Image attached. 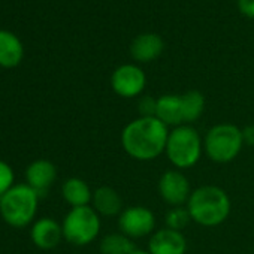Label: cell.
I'll return each instance as SVG.
<instances>
[{
	"instance_id": "cell-4",
	"label": "cell",
	"mask_w": 254,
	"mask_h": 254,
	"mask_svg": "<svg viewBox=\"0 0 254 254\" xmlns=\"http://www.w3.org/2000/svg\"><path fill=\"white\" fill-rule=\"evenodd\" d=\"M41 196L29 184H15L0 196V215L11 227H26L36 217Z\"/></svg>"
},
{
	"instance_id": "cell-13",
	"label": "cell",
	"mask_w": 254,
	"mask_h": 254,
	"mask_svg": "<svg viewBox=\"0 0 254 254\" xmlns=\"http://www.w3.org/2000/svg\"><path fill=\"white\" fill-rule=\"evenodd\" d=\"M91 206L100 217H118L124 209L121 196L109 186H100L93 190Z\"/></svg>"
},
{
	"instance_id": "cell-8",
	"label": "cell",
	"mask_w": 254,
	"mask_h": 254,
	"mask_svg": "<svg viewBox=\"0 0 254 254\" xmlns=\"http://www.w3.org/2000/svg\"><path fill=\"white\" fill-rule=\"evenodd\" d=\"M147 85L145 72L135 64H121L111 75V87L114 93L123 99L138 97Z\"/></svg>"
},
{
	"instance_id": "cell-25",
	"label": "cell",
	"mask_w": 254,
	"mask_h": 254,
	"mask_svg": "<svg viewBox=\"0 0 254 254\" xmlns=\"http://www.w3.org/2000/svg\"><path fill=\"white\" fill-rule=\"evenodd\" d=\"M130 254H150L148 253V250H141V248H136L133 253H130Z\"/></svg>"
},
{
	"instance_id": "cell-2",
	"label": "cell",
	"mask_w": 254,
	"mask_h": 254,
	"mask_svg": "<svg viewBox=\"0 0 254 254\" xmlns=\"http://www.w3.org/2000/svg\"><path fill=\"white\" fill-rule=\"evenodd\" d=\"M191 221L202 227L223 224L232 212V200L218 186H200L194 189L186 203Z\"/></svg>"
},
{
	"instance_id": "cell-18",
	"label": "cell",
	"mask_w": 254,
	"mask_h": 254,
	"mask_svg": "<svg viewBox=\"0 0 254 254\" xmlns=\"http://www.w3.org/2000/svg\"><path fill=\"white\" fill-rule=\"evenodd\" d=\"M181 96V108H183V121L184 124L193 126L205 112V96L197 90L186 91Z\"/></svg>"
},
{
	"instance_id": "cell-21",
	"label": "cell",
	"mask_w": 254,
	"mask_h": 254,
	"mask_svg": "<svg viewBox=\"0 0 254 254\" xmlns=\"http://www.w3.org/2000/svg\"><path fill=\"white\" fill-rule=\"evenodd\" d=\"M14 181H15V174L11 165L0 160V196L5 194L9 189L15 186Z\"/></svg>"
},
{
	"instance_id": "cell-22",
	"label": "cell",
	"mask_w": 254,
	"mask_h": 254,
	"mask_svg": "<svg viewBox=\"0 0 254 254\" xmlns=\"http://www.w3.org/2000/svg\"><path fill=\"white\" fill-rule=\"evenodd\" d=\"M156 108L157 99H154L153 96H142L138 102L139 117H156Z\"/></svg>"
},
{
	"instance_id": "cell-24",
	"label": "cell",
	"mask_w": 254,
	"mask_h": 254,
	"mask_svg": "<svg viewBox=\"0 0 254 254\" xmlns=\"http://www.w3.org/2000/svg\"><path fill=\"white\" fill-rule=\"evenodd\" d=\"M242 139L244 145L254 147V124H248L242 129Z\"/></svg>"
},
{
	"instance_id": "cell-16",
	"label": "cell",
	"mask_w": 254,
	"mask_h": 254,
	"mask_svg": "<svg viewBox=\"0 0 254 254\" xmlns=\"http://www.w3.org/2000/svg\"><path fill=\"white\" fill-rule=\"evenodd\" d=\"M62 196L70 208H78V206H87L91 203L93 197V190L90 186L78 177L67 178L63 186H62Z\"/></svg>"
},
{
	"instance_id": "cell-19",
	"label": "cell",
	"mask_w": 254,
	"mask_h": 254,
	"mask_svg": "<svg viewBox=\"0 0 254 254\" xmlns=\"http://www.w3.org/2000/svg\"><path fill=\"white\" fill-rule=\"evenodd\" d=\"M99 250L100 254H130L136 250V247L133 239L123 235L121 232H115L102 238Z\"/></svg>"
},
{
	"instance_id": "cell-15",
	"label": "cell",
	"mask_w": 254,
	"mask_h": 254,
	"mask_svg": "<svg viewBox=\"0 0 254 254\" xmlns=\"http://www.w3.org/2000/svg\"><path fill=\"white\" fill-rule=\"evenodd\" d=\"M156 117L166 124L168 127L183 126V108H181V96L180 94H163L157 97Z\"/></svg>"
},
{
	"instance_id": "cell-17",
	"label": "cell",
	"mask_w": 254,
	"mask_h": 254,
	"mask_svg": "<svg viewBox=\"0 0 254 254\" xmlns=\"http://www.w3.org/2000/svg\"><path fill=\"white\" fill-rule=\"evenodd\" d=\"M23 56L24 48L18 36L8 30H0V66L15 67L21 63Z\"/></svg>"
},
{
	"instance_id": "cell-11",
	"label": "cell",
	"mask_w": 254,
	"mask_h": 254,
	"mask_svg": "<svg viewBox=\"0 0 254 254\" xmlns=\"http://www.w3.org/2000/svg\"><path fill=\"white\" fill-rule=\"evenodd\" d=\"M30 238L32 242L41 250H53L62 242V239H64L62 224L51 217H42L36 220L32 224Z\"/></svg>"
},
{
	"instance_id": "cell-6",
	"label": "cell",
	"mask_w": 254,
	"mask_h": 254,
	"mask_svg": "<svg viewBox=\"0 0 254 254\" xmlns=\"http://www.w3.org/2000/svg\"><path fill=\"white\" fill-rule=\"evenodd\" d=\"M100 215L91 205L70 208L62 223L63 238L76 247H84L96 241L100 233Z\"/></svg>"
},
{
	"instance_id": "cell-3",
	"label": "cell",
	"mask_w": 254,
	"mask_h": 254,
	"mask_svg": "<svg viewBox=\"0 0 254 254\" xmlns=\"http://www.w3.org/2000/svg\"><path fill=\"white\" fill-rule=\"evenodd\" d=\"M203 153V139L197 129L183 124L169 130L165 154L174 169L184 171L197 165Z\"/></svg>"
},
{
	"instance_id": "cell-9",
	"label": "cell",
	"mask_w": 254,
	"mask_h": 254,
	"mask_svg": "<svg viewBox=\"0 0 254 254\" xmlns=\"http://www.w3.org/2000/svg\"><path fill=\"white\" fill-rule=\"evenodd\" d=\"M157 190L165 203L172 206H183L187 203L191 194V186L189 178L178 169L165 171L157 183Z\"/></svg>"
},
{
	"instance_id": "cell-10",
	"label": "cell",
	"mask_w": 254,
	"mask_h": 254,
	"mask_svg": "<svg viewBox=\"0 0 254 254\" xmlns=\"http://www.w3.org/2000/svg\"><path fill=\"white\" fill-rule=\"evenodd\" d=\"M150 254H186L187 239L183 232L168 227L157 229L148 241Z\"/></svg>"
},
{
	"instance_id": "cell-20",
	"label": "cell",
	"mask_w": 254,
	"mask_h": 254,
	"mask_svg": "<svg viewBox=\"0 0 254 254\" xmlns=\"http://www.w3.org/2000/svg\"><path fill=\"white\" fill-rule=\"evenodd\" d=\"M191 221L186 206H172L165 214V227L183 232Z\"/></svg>"
},
{
	"instance_id": "cell-1",
	"label": "cell",
	"mask_w": 254,
	"mask_h": 254,
	"mask_svg": "<svg viewBox=\"0 0 254 254\" xmlns=\"http://www.w3.org/2000/svg\"><path fill=\"white\" fill-rule=\"evenodd\" d=\"M169 127L157 117H138L121 130L124 153L138 162H153L165 154Z\"/></svg>"
},
{
	"instance_id": "cell-23",
	"label": "cell",
	"mask_w": 254,
	"mask_h": 254,
	"mask_svg": "<svg viewBox=\"0 0 254 254\" xmlns=\"http://www.w3.org/2000/svg\"><path fill=\"white\" fill-rule=\"evenodd\" d=\"M238 8L245 17L254 18V0H238Z\"/></svg>"
},
{
	"instance_id": "cell-12",
	"label": "cell",
	"mask_w": 254,
	"mask_h": 254,
	"mask_svg": "<svg viewBox=\"0 0 254 254\" xmlns=\"http://www.w3.org/2000/svg\"><path fill=\"white\" fill-rule=\"evenodd\" d=\"M57 178V168L53 162L39 159L32 162L26 169V184L38 191L39 196H45L50 187Z\"/></svg>"
},
{
	"instance_id": "cell-7",
	"label": "cell",
	"mask_w": 254,
	"mask_h": 254,
	"mask_svg": "<svg viewBox=\"0 0 254 254\" xmlns=\"http://www.w3.org/2000/svg\"><path fill=\"white\" fill-rule=\"evenodd\" d=\"M118 230L130 239H141L151 236L156 232L154 212L142 205L127 206L117 217Z\"/></svg>"
},
{
	"instance_id": "cell-5",
	"label": "cell",
	"mask_w": 254,
	"mask_h": 254,
	"mask_svg": "<svg viewBox=\"0 0 254 254\" xmlns=\"http://www.w3.org/2000/svg\"><path fill=\"white\" fill-rule=\"evenodd\" d=\"M242 148V129L232 123H218L212 126L203 138V151L206 157L218 165L233 162Z\"/></svg>"
},
{
	"instance_id": "cell-14",
	"label": "cell",
	"mask_w": 254,
	"mask_h": 254,
	"mask_svg": "<svg viewBox=\"0 0 254 254\" xmlns=\"http://www.w3.org/2000/svg\"><path fill=\"white\" fill-rule=\"evenodd\" d=\"M163 47V41L159 35L142 33L133 39L130 45V54L139 63H150L160 57Z\"/></svg>"
}]
</instances>
